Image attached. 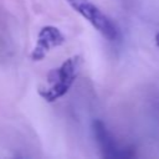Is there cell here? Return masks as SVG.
Masks as SVG:
<instances>
[{
    "label": "cell",
    "mask_w": 159,
    "mask_h": 159,
    "mask_svg": "<svg viewBox=\"0 0 159 159\" xmlns=\"http://www.w3.org/2000/svg\"><path fill=\"white\" fill-rule=\"evenodd\" d=\"M80 56H72L65 60L58 67L47 73L46 83L39 88V94L48 103L63 97L75 83L80 72Z\"/></svg>",
    "instance_id": "obj_1"
},
{
    "label": "cell",
    "mask_w": 159,
    "mask_h": 159,
    "mask_svg": "<svg viewBox=\"0 0 159 159\" xmlns=\"http://www.w3.org/2000/svg\"><path fill=\"white\" fill-rule=\"evenodd\" d=\"M70 6L83 16L98 32L107 40H116L118 37V29L114 22L91 0H66Z\"/></svg>",
    "instance_id": "obj_2"
},
{
    "label": "cell",
    "mask_w": 159,
    "mask_h": 159,
    "mask_svg": "<svg viewBox=\"0 0 159 159\" xmlns=\"http://www.w3.org/2000/svg\"><path fill=\"white\" fill-rule=\"evenodd\" d=\"M65 41H66V37L58 27L52 26V25H46L41 27V30L37 34L36 43H35L32 52L30 53V58L34 62L42 61L47 56L48 52L63 45Z\"/></svg>",
    "instance_id": "obj_3"
},
{
    "label": "cell",
    "mask_w": 159,
    "mask_h": 159,
    "mask_svg": "<svg viewBox=\"0 0 159 159\" xmlns=\"http://www.w3.org/2000/svg\"><path fill=\"white\" fill-rule=\"evenodd\" d=\"M92 128H93L94 138L104 158H129L133 155V153H130L128 149L118 148L112 134L108 132L106 124L102 120L99 119L93 120Z\"/></svg>",
    "instance_id": "obj_4"
},
{
    "label": "cell",
    "mask_w": 159,
    "mask_h": 159,
    "mask_svg": "<svg viewBox=\"0 0 159 159\" xmlns=\"http://www.w3.org/2000/svg\"><path fill=\"white\" fill-rule=\"evenodd\" d=\"M155 43H157V46L159 47V32L155 35Z\"/></svg>",
    "instance_id": "obj_5"
}]
</instances>
